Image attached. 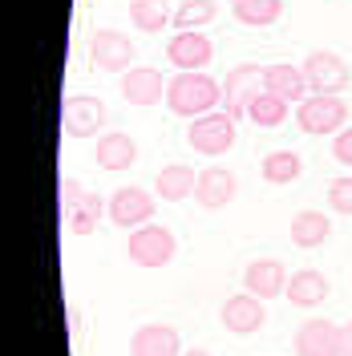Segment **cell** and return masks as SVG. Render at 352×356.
I'll return each mask as SVG.
<instances>
[{
  "label": "cell",
  "instance_id": "obj_23",
  "mask_svg": "<svg viewBox=\"0 0 352 356\" xmlns=\"http://www.w3.org/2000/svg\"><path fill=\"white\" fill-rule=\"evenodd\" d=\"M130 24L138 33H162L175 24V8L170 0H130Z\"/></svg>",
  "mask_w": 352,
  "mask_h": 356
},
{
  "label": "cell",
  "instance_id": "obj_26",
  "mask_svg": "<svg viewBox=\"0 0 352 356\" xmlns=\"http://www.w3.org/2000/svg\"><path fill=\"white\" fill-rule=\"evenodd\" d=\"M215 17H219L215 0H182L175 8V29L178 33H195V29H207Z\"/></svg>",
  "mask_w": 352,
  "mask_h": 356
},
{
  "label": "cell",
  "instance_id": "obj_19",
  "mask_svg": "<svg viewBox=\"0 0 352 356\" xmlns=\"http://www.w3.org/2000/svg\"><path fill=\"white\" fill-rule=\"evenodd\" d=\"M328 275L324 271H316V267H304V271H291V280H287V300H291V308H320L324 300H328Z\"/></svg>",
  "mask_w": 352,
  "mask_h": 356
},
{
  "label": "cell",
  "instance_id": "obj_17",
  "mask_svg": "<svg viewBox=\"0 0 352 356\" xmlns=\"http://www.w3.org/2000/svg\"><path fill=\"white\" fill-rule=\"evenodd\" d=\"M93 162L102 166V170H130L134 162H138V142H134L130 134L122 130H110L97 138V146H93Z\"/></svg>",
  "mask_w": 352,
  "mask_h": 356
},
{
  "label": "cell",
  "instance_id": "obj_6",
  "mask_svg": "<svg viewBox=\"0 0 352 356\" xmlns=\"http://www.w3.org/2000/svg\"><path fill=\"white\" fill-rule=\"evenodd\" d=\"M300 69H304V77H308L312 93H332V97H340V93L352 86L349 61H344L340 53H332V49H316V53H308Z\"/></svg>",
  "mask_w": 352,
  "mask_h": 356
},
{
  "label": "cell",
  "instance_id": "obj_13",
  "mask_svg": "<svg viewBox=\"0 0 352 356\" xmlns=\"http://www.w3.org/2000/svg\"><path fill=\"white\" fill-rule=\"evenodd\" d=\"M219 320H223V328H227V332L251 336V332H259V328L267 324V308H264V300H259V296L239 291V296H227Z\"/></svg>",
  "mask_w": 352,
  "mask_h": 356
},
{
  "label": "cell",
  "instance_id": "obj_3",
  "mask_svg": "<svg viewBox=\"0 0 352 356\" xmlns=\"http://www.w3.org/2000/svg\"><path fill=\"white\" fill-rule=\"evenodd\" d=\"M178 251V239L170 227H162V222H146V227H138L130 231V243H126V255H130V264L146 267V271H154V267H166L175 259Z\"/></svg>",
  "mask_w": 352,
  "mask_h": 356
},
{
  "label": "cell",
  "instance_id": "obj_1",
  "mask_svg": "<svg viewBox=\"0 0 352 356\" xmlns=\"http://www.w3.org/2000/svg\"><path fill=\"white\" fill-rule=\"evenodd\" d=\"M215 106H223V81H215L207 69L198 73H175L170 89H166V110L175 118H202L215 113Z\"/></svg>",
  "mask_w": 352,
  "mask_h": 356
},
{
  "label": "cell",
  "instance_id": "obj_8",
  "mask_svg": "<svg viewBox=\"0 0 352 356\" xmlns=\"http://www.w3.org/2000/svg\"><path fill=\"white\" fill-rule=\"evenodd\" d=\"M259 93H264V65L243 61V65L227 69V77H223V110L231 113L235 122L247 118V106H251Z\"/></svg>",
  "mask_w": 352,
  "mask_h": 356
},
{
  "label": "cell",
  "instance_id": "obj_22",
  "mask_svg": "<svg viewBox=\"0 0 352 356\" xmlns=\"http://www.w3.org/2000/svg\"><path fill=\"white\" fill-rule=\"evenodd\" d=\"M328 235H332V219L324 211H300V215L291 219V243L304 247V251L328 243Z\"/></svg>",
  "mask_w": 352,
  "mask_h": 356
},
{
  "label": "cell",
  "instance_id": "obj_24",
  "mask_svg": "<svg viewBox=\"0 0 352 356\" xmlns=\"http://www.w3.org/2000/svg\"><path fill=\"white\" fill-rule=\"evenodd\" d=\"M264 182L271 186H287V182H296V178L304 175V158L296 154V150H271L264 154Z\"/></svg>",
  "mask_w": 352,
  "mask_h": 356
},
{
  "label": "cell",
  "instance_id": "obj_32",
  "mask_svg": "<svg viewBox=\"0 0 352 356\" xmlns=\"http://www.w3.org/2000/svg\"><path fill=\"white\" fill-rule=\"evenodd\" d=\"M182 356H211V353H207V348H186Z\"/></svg>",
  "mask_w": 352,
  "mask_h": 356
},
{
  "label": "cell",
  "instance_id": "obj_14",
  "mask_svg": "<svg viewBox=\"0 0 352 356\" xmlns=\"http://www.w3.org/2000/svg\"><path fill=\"white\" fill-rule=\"evenodd\" d=\"M287 267L280 264V259H271V255H264V259H251V264L243 267V291H251V296H259V300H275V296H287Z\"/></svg>",
  "mask_w": 352,
  "mask_h": 356
},
{
  "label": "cell",
  "instance_id": "obj_5",
  "mask_svg": "<svg viewBox=\"0 0 352 356\" xmlns=\"http://www.w3.org/2000/svg\"><path fill=\"white\" fill-rule=\"evenodd\" d=\"M106 122H110V110L93 93H69L61 102V130L69 138H97L106 130Z\"/></svg>",
  "mask_w": 352,
  "mask_h": 356
},
{
  "label": "cell",
  "instance_id": "obj_31",
  "mask_svg": "<svg viewBox=\"0 0 352 356\" xmlns=\"http://www.w3.org/2000/svg\"><path fill=\"white\" fill-rule=\"evenodd\" d=\"M340 332H344V356H352V320L340 324Z\"/></svg>",
  "mask_w": 352,
  "mask_h": 356
},
{
  "label": "cell",
  "instance_id": "obj_15",
  "mask_svg": "<svg viewBox=\"0 0 352 356\" xmlns=\"http://www.w3.org/2000/svg\"><path fill=\"white\" fill-rule=\"evenodd\" d=\"M235 195H239V178L231 175L227 166H207V170H198L195 202L202 211H223Z\"/></svg>",
  "mask_w": 352,
  "mask_h": 356
},
{
  "label": "cell",
  "instance_id": "obj_2",
  "mask_svg": "<svg viewBox=\"0 0 352 356\" xmlns=\"http://www.w3.org/2000/svg\"><path fill=\"white\" fill-rule=\"evenodd\" d=\"M296 122L304 134H316V138L332 134L336 138L349 126V106H344V97H332V93H308L296 106Z\"/></svg>",
  "mask_w": 352,
  "mask_h": 356
},
{
  "label": "cell",
  "instance_id": "obj_11",
  "mask_svg": "<svg viewBox=\"0 0 352 356\" xmlns=\"http://www.w3.org/2000/svg\"><path fill=\"white\" fill-rule=\"evenodd\" d=\"M211 57H215V44H211V37L202 29H195V33H175L170 44H166V61L178 73H198V69L211 65Z\"/></svg>",
  "mask_w": 352,
  "mask_h": 356
},
{
  "label": "cell",
  "instance_id": "obj_30",
  "mask_svg": "<svg viewBox=\"0 0 352 356\" xmlns=\"http://www.w3.org/2000/svg\"><path fill=\"white\" fill-rule=\"evenodd\" d=\"M332 158L340 166H352V126H344V130L332 138Z\"/></svg>",
  "mask_w": 352,
  "mask_h": 356
},
{
  "label": "cell",
  "instance_id": "obj_29",
  "mask_svg": "<svg viewBox=\"0 0 352 356\" xmlns=\"http://www.w3.org/2000/svg\"><path fill=\"white\" fill-rule=\"evenodd\" d=\"M86 195L89 191H81V182L77 178H61V186H57V199H61V211H65V219L86 202Z\"/></svg>",
  "mask_w": 352,
  "mask_h": 356
},
{
  "label": "cell",
  "instance_id": "obj_27",
  "mask_svg": "<svg viewBox=\"0 0 352 356\" xmlns=\"http://www.w3.org/2000/svg\"><path fill=\"white\" fill-rule=\"evenodd\" d=\"M110 215V199H102V195H86V202L69 215V231L73 235H93L97 231V222Z\"/></svg>",
  "mask_w": 352,
  "mask_h": 356
},
{
  "label": "cell",
  "instance_id": "obj_10",
  "mask_svg": "<svg viewBox=\"0 0 352 356\" xmlns=\"http://www.w3.org/2000/svg\"><path fill=\"white\" fill-rule=\"evenodd\" d=\"M296 356H344V332L324 316H312L296 328Z\"/></svg>",
  "mask_w": 352,
  "mask_h": 356
},
{
  "label": "cell",
  "instance_id": "obj_18",
  "mask_svg": "<svg viewBox=\"0 0 352 356\" xmlns=\"http://www.w3.org/2000/svg\"><path fill=\"white\" fill-rule=\"evenodd\" d=\"M130 356H182V340L170 324H142L130 336Z\"/></svg>",
  "mask_w": 352,
  "mask_h": 356
},
{
  "label": "cell",
  "instance_id": "obj_20",
  "mask_svg": "<svg viewBox=\"0 0 352 356\" xmlns=\"http://www.w3.org/2000/svg\"><path fill=\"white\" fill-rule=\"evenodd\" d=\"M195 186H198V175L186 166V162H170V166H162L158 178H154V195L162 202L191 199V195H195Z\"/></svg>",
  "mask_w": 352,
  "mask_h": 356
},
{
  "label": "cell",
  "instance_id": "obj_28",
  "mask_svg": "<svg viewBox=\"0 0 352 356\" xmlns=\"http://www.w3.org/2000/svg\"><path fill=\"white\" fill-rule=\"evenodd\" d=\"M328 207L336 211V215H352V175L332 178V186H328Z\"/></svg>",
  "mask_w": 352,
  "mask_h": 356
},
{
  "label": "cell",
  "instance_id": "obj_9",
  "mask_svg": "<svg viewBox=\"0 0 352 356\" xmlns=\"http://www.w3.org/2000/svg\"><path fill=\"white\" fill-rule=\"evenodd\" d=\"M110 222L122 231H138L154 222V195L142 186H118L110 195Z\"/></svg>",
  "mask_w": 352,
  "mask_h": 356
},
{
  "label": "cell",
  "instance_id": "obj_7",
  "mask_svg": "<svg viewBox=\"0 0 352 356\" xmlns=\"http://www.w3.org/2000/svg\"><path fill=\"white\" fill-rule=\"evenodd\" d=\"M186 142L195 146L198 154L207 158H219L235 146V118L223 110V113H202L186 126Z\"/></svg>",
  "mask_w": 352,
  "mask_h": 356
},
{
  "label": "cell",
  "instance_id": "obj_25",
  "mask_svg": "<svg viewBox=\"0 0 352 356\" xmlns=\"http://www.w3.org/2000/svg\"><path fill=\"white\" fill-rule=\"evenodd\" d=\"M287 110H291V106H287L284 97H275V93H267L264 89V93L247 106V122H251L255 130H275V126H284L287 122Z\"/></svg>",
  "mask_w": 352,
  "mask_h": 356
},
{
  "label": "cell",
  "instance_id": "obj_4",
  "mask_svg": "<svg viewBox=\"0 0 352 356\" xmlns=\"http://www.w3.org/2000/svg\"><path fill=\"white\" fill-rule=\"evenodd\" d=\"M89 61L102 73H130L134 61H138V44L122 29H97L89 37Z\"/></svg>",
  "mask_w": 352,
  "mask_h": 356
},
{
  "label": "cell",
  "instance_id": "obj_12",
  "mask_svg": "<svg viewBox=\"0 0 352 356\" xmlns=\"http://www.w3.org/2000/svg\"><path fill=\"white\" fill-rule=\"evenodd\" d=\"M166 89H170V77H162V69L154 65H134L130 73H122V97L130 106H158L166 102Z\"/></svg>",
  "mask_w": 352,
  "mask_h": 356
},
{
  "label": "cell",
  "instance_id": "obj_16",
  "mask_svg": "<svg viewBox=\"0 0 352 356\" xmlns=\"http://www.w3.org/2000/svg\"><path fill=\"white\" fill-rule=\"evenodd\" d=\"M264 89L275 93V97H284L287 106L291 102L300 106L308 97V77H304V69L291 65V61H271V65H264Z\"/></svg>",
  "mask_w": 352,
  "mask_h": 356
},
{
  "label": "cell",
  "instance_id": "obj_21",
  "mask_svg": "<svg viewBox=\"0 0 352 356\" xmlns=\"http://www.w3.org/2000/svg\"><path fill=\"white\" fill-rule=\"evenodd\" d=\"M231 17L243 29H271L284 17V0H231Z\"/></svg>",
  "mask_w": 352,
  "mask_h": 356
}]
</instances>
